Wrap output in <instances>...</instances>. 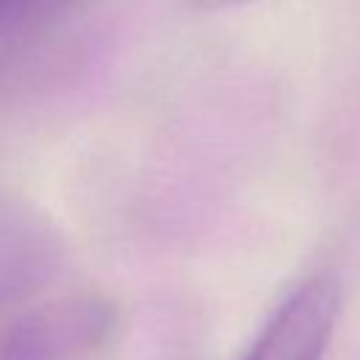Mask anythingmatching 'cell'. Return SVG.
<instances>
[{
  "label": "cell",
  "instance_id": "cell-1",
  "mask_svg": "<svg viewBox=\"0 0 360 360\" xmlns=\"http://www.w3.org/2000/svg\"><path fill=\"white\" fill-rule=\"evenodd\" d=\"M115 326V307L90 290L37 298L0 318V360H87Z\"/></svg>",
  "mask_w": 360,
  "mask_h": 360
},
{
  "label": "cell",
  "instance_id": "cell-2",
  "mask_svg": "<svg viewBox=\"0 0 360 360\" xmlns=\"http://www.w3.org/2000/svg\"><path fill=\"white\" fill-rule=\"evenodd\" d=\"M340 309L335 276L301 278L270 312L242 360H323Z\"/></svg>",
  "mask_w": 360,
  "mask_h": 360
},
{
  "label": "cell",
  "instance_id": "cell-3",
  "mask_svg": "<svg viewBox=\"0 0 360 360\" xmlns=\"http://www.w3.org/2000/svg\"><path fill=\"white\" fill-rule=\"evenodd\" d=\"M62 262V245L45 217L0 188V315L37 301Z\"/></svg>",
  "mask_w": 360,
  "mask_h": 360
},
{
  "label": "cell",
  "instance_id": "cell-4",
  "mask_svg": "<svg viewBox=\"0 0 360 360\" xmlns=\"http://www.w3.org/2000/svg\"><path fill=\"white\" fill-rule=\"evenodd\" d=\"M79 3L82 0H0V42L37 37Z\"/></svg>",
  "mask_w": 360,
  "mask_h": 360
},
{
  "label": "cell",
  "instance_id": "cell-5",
  "mask_svg": "<svg viewBox=\"0 0 360 360\" xmlns=\"http://www.w3.org/2000/svg\"><path fill=\"white\" fill-rule=\"evenodd\" d=\"M183 3L191 8H200V11H219V8H233V6H242L250 0H183Z\"/></svg>",
  "mask_w": 360,
  "mask_h": 360
}]
</instances>
